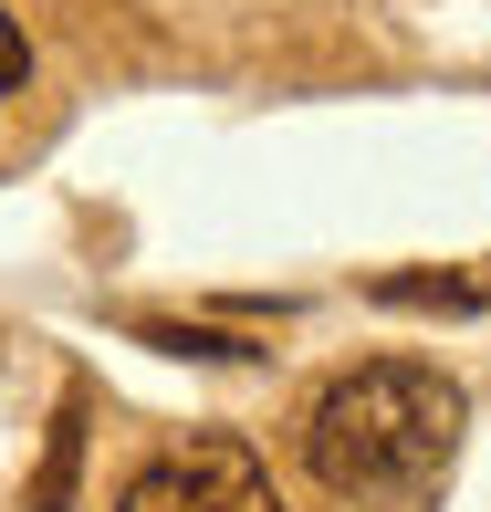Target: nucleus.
Returning <instances> with one entry per match:
<instances>
[{
	"mask_svg": "<svg viewBox=\"0 0 491 512\" xmlns=\"http://www.w3.org/2000/svg\"><path fill=\"white\" fill-rule=\"evenodd\" d=\"M377 304H418V314H481V304H491V283H481V272H387V283H377Z\"/></svg>",
	"mask_w": 491,
	"mask_h": 512,
	"instance_id": "7ed1b4c3",
	"label": "nucleus"
},
{
	"mask_svg": "<svg viewBox=\"0 0 491 512\" xmlns=\"http://www.w3.org/2000/svg\"><path fill=\"white\" fill-rule=\"evenodd\" d=\"M115 512H283V502H272V471L241 439H189V450L147 460L115 492Z\"/></svg>",
	"mask_w": 491,
	"mask_h": 512,
	"instance_id": "f03ea898",
	"label": "nucleus"
},
{
	"mask_svg": "<svg viewBox=\"0 0 491 512\" xmlns=\"http://www.w3.org/2000/svg\"><path fill=\"white\" fill-rule=\"evenodd\" d=\"M74 450H84V398H63V429H53V471H42V512L74 492Z\"/></svg>",
	"mask_w": 491,
	"mask_h": 512,
	"instance_id": "20e7f679",
	"label": "nucleus"
},
{
	"mask_svg": "<svg viewBox=\"0 0 491 512\" xmlns=\"http://www.w3.org/2000/svg\"><path fill=\"white\" fill-rule=\"evenodd\" d=\"M147 345H168V356H251V345H230V335H199V324H147Z\"/></svg>",
	"mask_w": 491,
	"mask_h": 512,
	"instance_id": "39448f33",
	"label": "nucleus"
},
{
	"mask_svg": "<svg viewBox=\"0 0 491 512\" xmlns=\"http://www.w3.org/2000/svg\"><path fill=\"white\" fill-rule=\"evenodd\" d=\"M460 387L418 356L345 366L314 408H303V471L345 502H418L450 481L460 460Z\"/></svg>",
	"mask_w": 491,
	"mask_h": 512,
	"instance_id": "f257e3e1",
	"label": "nucleus"
},
{
	"mask_svg": "<svg viewBox=\"0 0 491 512\" xmlns=\"http://www.w3.org/2000/svg\"><path fill=\"white\" fill-rule=\"evenodd\" d=\"M21 74H32V53H21V21H11V11H0V105H11V95H21Z\"/></svg>",
	"mask_w": 491,
	"mask_h": 512,
	"instance_id": "423d86ee",
	"label": "nucleus"
}]
</instances>
